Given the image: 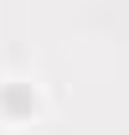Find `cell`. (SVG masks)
<instances>
[{"label": "cell", "instance_id": "6da1fadb", "mask_svg": "<svg viewBox=\"0 0 129 135\" xmlns=\"http://www.w3.org/2000/svg\"><path fill=\"white\" fill-rule=\"evenodd\" d=\"M0 109H5L10 119L31 114V109H36V94H31V83H5V88H0Z\"/></svg>", "mask_w": 129, "mask_h": 135}]
</instances>
